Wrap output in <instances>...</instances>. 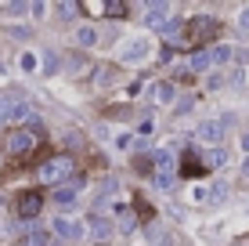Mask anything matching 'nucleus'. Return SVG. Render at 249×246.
<instances>
[{"mask_svg": "<svg viewBox=\"0 0 249 246\" xmlns=\"http://www.w3.org/2000/svg\"><path fill=\"white\" fill-rule=\"evenodd\" d=\"M217 33H220V22L213 19V15H195V19H188V25H184V40H188L192 47L213 44V40H217Z\"/></svg>", "mask_w": 249, "mask_h": 246, "instance_id": "obj_1", "label": "nucleus"}, {"mask_svg": "<svg viewBox=\"0 0 249 246\" xmlns=\"http://www.w3.org/2000/svg\"><path fill=\"white\" fill-rule=\"evenodd\" d=\"M148 55H152V40H148V37H134V40H126V47L119 51V58H123L126 65H137V62H144Z\"/></svg>", "mask_w": 249, "mask_h": 246, "instance_id": "obj_2", "label": "nucleus"}, {"mask_svg": "<svg viewBox=\"0 0 249 246\" xmlns=\"http://www.w3.org/2000/svg\"><path fill=\"white\" fill-rule=\"evenodd\" d=\"M76 170V163L69 156H54V159H47L44 167H40V177H44V181H62V177H69Z\"/></svg>", "mask_w": 249, "mask_h": 246, "instance_id": "obj_3", "label": "nucleus"}, {"mask_svg": "<svg viewBox=\"0 0 249 246\" xmlns=\"http://www.w3.org/2000/svg\"><path fill=\"white\" fill-rule=\"evenodd\" d=\"M33 145H36V138H33L25 127H18V131L7 134V152H11V156H29Z\"/></svg>", "mask_w": 249, "mask_h": 246, "instance_id": "obj_4", "label": "nucleus"}, {"mask_svg": "<svg viewBox=\"0 0 249 246\" xmlns=\"http://www.w3.org/2000/svg\"><path fill=\"white\" fill-rule=\"evenodd\" d=\"M25 116H29V105H25V101H15V98L0 101V123H18Z\"/></svg>", "mask_w": 249, "mask_h": 246, "instance_id": "obj_5", "label": "nucleus"}, {"mask_svg": "<svg viewBox=\"0 0 249 246\" xmlns=\"http://www.w3.org/2000/svg\"><path fill=\"white\" fill-rule=\"evenodd\" d=\"M224 131H228V120H206V123H199V138L202 141H210V145H217L220 138H224Z\"/></svg>", "mask_w": 249, "mask_h": 246, "instance_id": "obj_6", "label": "nucleus"}, {"mask_svg": "<svg viewBox=\"0 0 249 246\" xmlns=\"http://www.w3.org/2000/svg\"><path fill=\"white\" fill-rule=\"evenodd\" d=\"M40 210H44V196H40V192H25V196L18 199V214L25 217V221H33Z\"/></svg>", "mask_w": 249, "mask_h": 246, "instance_id": "obj_7", "label": "nucleus"}, {"mask_svg": "<svg viewBox=\"0 0 249 246\" xmlns=\"http://www.w3.org/2000/svg\"><path fill=\"white\" fill-rule=\"evenodd\" d=\"M54 235H58V239H65V243H72V239H80V235H83V225L80 221H69V217H58V221H54Z\"/></svg>", "mask_w": 249, "mask_h": 246, "instance_id": "obj_8", "label": "nucleus"}, {"mask_svg": "<svg viewBox=\"0 0 249 246\" xmlns=\"http://www.w3.org/2000/svg\"><path fill=\"white\" fill-rule=\"evenodd\" d=\"M181 174L184 177H199V174H206V163L195 152H184V159H181Z\"/></svg>", "mask_w": 249, "mask_h": 246, "instance_id": "obj_9", "label": "nucleus"}, {"mask_svg": "<svg viewBox=\"0 0 249 246\" xmlns=\"http://www.w3.org/2000/svg\"><path fill=\"white\" fill-rule=\"evenodd\" d=\"M210 65H213L210 51H195V55H192V58H188V62H184V69H188V76H192V73H206V69H210Z\"/></svg>", "mask_w": 249, "mask_h": 246, "instance_id": "obj_10", "label": "nucleus"}, {"mask_svg": "<svg viewBox=\"0 0 249 246\" xmlns=\"http://www.w3.org/2000/svg\"><path fill=\"white\" fill-rule=\"evenodd\" d=\"M202 163H206V170H210V167H224L228 163V152L224 149H206L202 152Z\"/></svg>", "mask_w": 249, "mask_h": 246, "instance_id": "obj_11", "label": "nucleus"}, {"mask_svg": "<svg viewBox=\"0 0 249 246\" xmlns=\"http://www.w3.org/2000/svg\"><path fill=\"white\" fill-rule=\"evenodd\" d=\"M54 203H58V207H72V203H76V185H62V189H54Z\"/></svg>", "mask_w": 249, "mask_h": 246, "instance_id": "obj_12", "label": "nucleus"}, {"mask_svg": "<svg viewBox=\"0 0 249 246\" xmlns=\"http://www.w3.org/2000/svg\"><path fill=\"white\" fill-rule=\"evenodd\" d=\"M134 170L144 174V177H156V159H152V156H137L134 159Z\"/></svg>", "mask_w": 249, "mask_h": 246, "instance_id": "obj_13", "label": "nucleus"}, {"mask_svg": "<svg viewBox=\"0 0 249 246\" xmlns=\"http://www.w3.org/2000/svg\"><path fill=\"white\" fill-rule=\"evenodd\" d=\"M174 98H177V87H174V83H159V87H156V101H159V105H170Z\"/></svg>", "mask_w": 249, "mask_h": 246, "instance_id": "obj_14", "label": "nucleus"}, {"mask_svg": "<svg viewBox=\"0 0 249 246\" xmlns=\"http://www.w3.org/2000/svg\"><path fill=\"white\" fill-rule=\"evenodd\" d=\"M116 217H119V228H123V232H134V210H126V207H116Z\"/></svg>", "mask_w": 249, "mask_h": 246, "instance_id": "obj_15", "label": "nucleus"}, {"mask_svg": "<svg viewBox=\"0 0 249 246\" xmlns=\"http://www.w3.org/2000/svg\"><path fill=\"white\" fill-rule=\"evenodd\" d=\"M126 11H130V7H126L123 0H108V4H105V15H108V19H123Z\"/></svg>", "mask_w": 249, "mask_h": 246, "instance_id": "obj_16", "label": "nucleus"}, {"mask_svg": "<svg viewBox=\"0 0 249 246\" xmlns=\"http://www.w3.org/2000/svg\"><path fill=\"white\" fill-rule=\"evenodd\" d=\"M90 232H94V235H98V239H105V235H108V232H112V225H108V221H105V217H90Z\"/></svg>", "mask_w": 249, "mask_h": 246, "instance_id": "obj_17", "label": "nucleus"}, {"mask_svg": "<svg viewBox=\"0 0 249 246\" xmlns=\"http://www.w3.org/2000/svg\"><path fill=\"white\" fill-rule=\"evenodd\" d=\"M76 40H80V47H94V44H98V33H94L90 25H83V29L76 33Z\"/></svg>", "mask_w": 249, "mask_h": 246, "instance_id": "obj_18", "label": "nucleus"}, {"mask_svg": "<svg viewBox=\"0 0 249 246\" xmlns=\"http://www.w3.org/2000/svg\"><path fill=\"white\" fill-rule=\"evenodd\" d=\"M210 58H213L217 65H224V62H231V58H235V51H231V47H213Z\"/></svg>", "mask_w": 249, "mask_h": 246, "instance_id": "obj_19", "label": "nucleus"}, {"mask_svg": "<svg viewBox=\"0 0 249 246\" xmlns=\"http://www.w3.org/2000/svg\"><path fill=\"white\" fill-rule=\"evenodd\" d=\"M22 246H47V232H29L22 239Z\"/></svg>", "mask_w": 249, "mask_h": 246, "instance_id": "obj_20", "label": "nucleus"}, {"mask_svg": "<svg viewBox=\"0 0 249 246\" xmlns=\"http://www.w3.org/2000/svg\"><path fill=\"white\" fill-rule=\"evenodd\" d=\"M18 65H22V73H33V69H36V55H33V51H25Z\"/></svg>", "mask_w": 249, "mask_h": 246, "instance_id": "obj_21", "label": "nucleus"}, {"mask_svg": "<svg viewBox=\"0 0 249 246\" xmlns=\"http://www.w3.org/2000/svg\"><path fill=\"white\" fill-rule=\"evenodd\" d=\"M54 11L62 15V19H72V15L80 11V7H76V4H54Z\"/></svg>", "mask_w": 249, "mask_h": 246, "instance_id": "obj_22", "label": "nucleus"}, {"mask_svg": "<svg viewBox=\"0 0 249 246\" xmlns=\"http://www.w3.org/2000/svg\"><path fill=\"white\" fill-rule=\"evenodd\" d=\"M112 69H108V65H98V83H112Z\"/></svg>", "mask_w": 249, "mask_h": 246, "instance_id": "obj_23", "label": "nucleus"}, {"mask_svg": "<svg viewBox=\"0 0 249 246\" xmlns=\"http://www.w3.org/2000/svg\"><path fill=\"white\" fill-rule=\"evenodd\" d=\"M152 181H156V189H170V185H174V177H170V174H156Z\"/></svg>", "mask_w": 249, "mask_h": 246, "instance_id": "obj_24", "label": "nucleus"}, {"mask_svg": "<svg viewBox=\"0 0 249 246\" xmlns=\"http://www.w3.org/2000/svg\"><path fill=\"white\" fill-rule=\"evenodd\" d=\"M7 11H15V15H22V11H29V4H22V0H15V4H7Z\"/></svg>", "mask_w": 249, "mask_h": 246, "instance_id": "obj_25", "label": "nucleus"}, {"mask_svg": "<svg viewBox=\"0 0 249 246\" xmlns=\"http://www.w3.org/2000/svg\"><path fill=\"white\" fill-rule=\"evenodd\" d=\"M238 25H242V29H249V7L242 11V19H238Z\"/></svg>", "mask_w": 249, "mask_h": 246, "instance_id": "obj_26", "label": "nucleus"}, {"mask_svg": "<svg viewBox=\"0 0 249 246\" xmlns=\"http://www.w3.org/2000/svg\"><path fill=\"white\" fill-rule=\"evenodd\" d=\"M242 177H249V156H246V163H242Z\"/></svg>", "mask_w": 249, "mask_h": 246, "instance_id": "obj_27", "label": "nucleus"}, {"mask_svg": "<svg viewBox=\"0 0 249 246\" xmlns=\"http://www.w3.org/2000/svg\"><path fill=\"white\" fill-rule=\"evenodd\" d=\"M242 149L249 152V134H242Z\"/></svg>", "mask_w": 249, "mask_h": 246, "instance_id": "obj_28", "label": "nucleus"}, {"mask_svg": "<svg viewBox=\"0 0 249 246\" xmlns=\"http://www.w3.org/2000/svg\"><path fill=\"white\" fill-rule=\"evenodd\" d=\"M18 246H22V243H18Z\"/></svg>", "mask_w": 249, "mask_h": 246, "instance_id": "obj_29", "label": "nucleus"}]
</instances>
